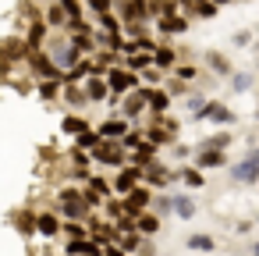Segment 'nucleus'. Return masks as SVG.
<instances>
[{
	"label": "nucleus",
	"mask_w": 259,
	"mask_h": 256,
	"mask_svg": "<svg viewBox=\"0 0 259 256\" xmlns=\"http://www.w3.org/2000/svg\"><path fill=\"white\" fill-rule=\"evenodd\" d=\"M85 93H89V100H107V96H110V86H107L100 75H89V82H85Z\"/></svg>",
	"instance_id": "10"
},
{
	"label": "nucleus",
	"mask_w": 259,
	"mask_h": 256,
	"mask_svg": "<svg viewBox=\"0 0 259 256\" xmlns=\"http://www.w3.org/2000/svg\"><path fill=\"white\" fill-rule=\"evenodd\" d=\"M64 132L82 135V132H89V125H85V118H64Z\"/></svg>",
	"instance_id": "25"
},
{
	"label": "nucleus",
	"mask_w": 259,
	"mask_h": 256,
	"mask_svg": "<svg viewBox=\"0 0 259 256\" xmlns=\"http://www.w3.org/2000/svg\"><path fill=\"white\" fill-rule=\"evenodd\" d=\"M100 25H103V32H121V22L107 11V15H100Z\"/></svg>",
	"instance_id": "31"
},
{
	"label": "nucleus",
	"mask_w": 259,
	"mask_h": 256,
	"mask_svg": "<svg viewBox=\"0 0 259 256\" xmlns=\"http://www.w3.org/2000/svg\"><path fill=\"white\" fill-rule=\"evenodd\" d=\"M255 118H259V114H255Z\"/></svg>",
	"instance_id": "48"
},
{
	"label": "nucleus",
	"mask_w": 259,
	"mask_h": 256,
	"mask_svg": "<svg viewBox=\"0 0 259 256\" xmlns=\"http://www.w3.org/2000/svg\"><path fill=\"white\" fill-rule=\"evenodd\" d=\"M149 64H153L149 54H132V57H128V71H146Z\"/></svg>",
	"instance_id": "19"
},
{
	"label": "nucleus",
	"mask_w": 259,
	"mask_h": 256,
	"mask_svg": "<svg viewBox=\"0 0 259 256\" xmlns=\"http://www.w3.org/2000/svg\"><path fill=\"white\" fill-rule=\"evenodd\" d=\"M213 4H217V8H224V4H231V0H213Z\"/></svg>",
	"instance_id": "45"
},
{
	"label": "nucleus",
	"mask_w": 259,
	"mask_h": 256,
	"mask_svg": "<svg viewBox=\"0 0 259 256\" xmlns=\"http://www.w3.org/2000/svg\"><path fill=\"white\" fill-rule=\"evenodd\" d=\"M255 221H259V217H255Z\"/></svg>",
	"instance_id": "49"
},
{
	"label": "nucleus",
	"mask_w": 259,
	"mask_h": 256,
	"mask_svg": "<svg viewBox=\"0 0 259 256\" xmlns=\"http://www.w3.org/2000/svg\"><path fill=\"white\" fill-rule=\"evenodd\" d=\"M174 61H178V54H174L170 47H160V50L153 54V64H156V68H174Z\"/></svg>",
	"instance_id": "14"
},
{
	"label": "nucleus",
	"mask_w": 259,
	"mask_h": 256,
	"mask_svg": "<svg viewBox=\"0 0 259 256\" xmlns=\"http://www.w3.org/2000/svg\"><path fill=\"white\" fill-rule=\"evenodd\" d=\"M195 164H199V167H220V164H224V153H220V150H199V153H195Z\"/></svg>",
	"instance_id": "12"
},
{
	"label": "nucleus",
	"mask_w": 259,
	"mask_h": 256,
	"mask_svg": "<svg viewBox=\"0 0 259 256\" xmlns=\"http://www.w3.org/2000/svg\"><path fill=\"white\" fill-rule=\"evenodd\" d=\"M167 103H170V93H156V89L149 93V107H153L156 114H163V111H167Z\"/></svg>",
	"instance_id": "21"
},
{
	"label": "nucleus",
	"mask_w": 259,
	"mask_h": 256,
	"mask_svg": "<svg viewBox=\"0 0 259 256\" xmlns=\"http://www.w3.org/2000/svg\"><path fill=\"white\" fill-rule=\"evenodd\" d=\"M64 100H68L71 107H85V103H89V93H82V89L68 86V89H64Z\"/></svg>",
	"instance_id": "17"
},
{
	"label": "nucleus",
	"mask_w": 259,
	"mask_h": 256,
	"mask_svg": "<svg viewBox=\"0 0 259 256\" xmlns=\"http://www.w3.org/2000/svg\"><path fill=\"white\" fill-rule=\"evenodd\" d=\"M248 160H255V164H259V146H255V150L248 153Z\"/></svg>",
	"instance_id": "44"
},
{
	"label": "nucleus",
	"mask_w": 259,
	"mask_h": 256,
	"mask_svg": "<svg viewBox=\"0 0 259 256\" xmlns=\"http://www.w3.org/2000/svg\"><path fill=\"white\" fill-rule=\"evenodd\" d=\"M135 228H139V235H156L160 221H156L153 213H139V217H135Z\"/></svg>",
	"instance_id": "13"
},
{
	"label": "nucleus",
	"mask_w": 259,
	"mask_h": 256,
	"mask_svg": "<svg viewBox=\"0 0 259 256\" xmlns=\"http://www.w3.org/2000/svg\"><path fill=\"white\" fill-rule=\"evenodd\" d=\"M252 256H259V242H255V245H252Z\"/></svg>",
	"instance_id": "46"
},
{
	"label": "nucleus",
	"mask_w": 259,
	"mask_h": 256,
	"mask_svg": "<svg viewBox=\"0 0 259 256\" xmlns=\"http://www.w3.org/2000/svg\"><path fill=\"white\" fill-rule=\"evenodd\" d=\"M188 249H202V252H209V249H213V238H209V235H192V238H188Z\"/></svg>",
	"instance_id": "28"
},
{
	"label": "nucleus",
	"mask_w": 259,
	"mask_h": 256,
	"mask_svg": "<svg viewBox=\"0 0 259 256\" xmlns=\"http://www.w3.org/2000/svg\"><path fill=\"white\" fill-rule=\"evenodd\" d=\"M139 181H142V167H135V164H132V167H121V174L114 178V192L128 196V192H132Z\"/></svg>",
	"instance_id": "6"
},
{
	"label": "nucleus",
	"mask_w": 259,
	"mask_h": 256,
	"mask_svg": "<svg viewBox=\"0 0 259 256\" xmlns=\"http://www.w3.org/2000/svg\"><path fill=\"white\" fill-rule=\"evenodd\" d=\"M50 61L57 64V71H75L82 57H78V50H75L71 40H54L50 43Z\"/></svg>",
	"instance_id": "1"
},
{
	"label": "nucleus",
	"mask_w": 259,
	"mask_h": 256,
	"mask_svg": "<svg viewBox=\"0 0 259 256\" xmlns=\"http://www.w3.org/2000/svg\"><path fill=\"white\" fill-rule=\"evenodd\" d=\"M18 228H22V235H32V231H36V217H32V213H22V217H18Z\"/></svg>",
	"instance_id": "34"
},
{
	"label": "nucleus",
	"mask_w": 259,
	"mask_h": 256,
	"mask_svg": "<svg viewBox=\"0 0 259 256\" xmlns=\"http://www.w3.org/2000/svg\"><path fill=\"white\" fill-rule=\"evenodd\" d=\"M43 36H47V29H43V25H32V32H29V47H39Z\"/></svg>",
	"instance_id": "36"
},
{
	"label": "nucleus",
	"mask_w": 259,
	"mask_h": 256,
	"mask_svg": "<svg viewBox=\"0 0 259 256\" xmlns=\"http://www.w3.org/2000/svg\"><path fill=\"white\" fill-rule=\"evenodd\" d=\"M107 86H110L114 93H135V89H139V79H135V71L110 68V71H107Z\"/></svg>",
	"instance_id": "2"
},
{
	"label": "nucleus",
	"mask_w": 259,
	"mask_h": 256,
	"mask_svg": "<svg viewBox=\"0 0 259 256\" xmlns=\"http://www.w3.org/2000/svg\"><path fill=\"white\" fill-rule=\"evenodd\" d=\"M149 203H153L149 189H146V185H135V189L124 196V213H128V217H139V213H142Z\"/></svg>",
	"instance_id": "4"
},
{
	"label": "nucleus",
	"mask_w": 259,
	"mask_h": 256,
	"mask_svg": "<svg viewBox=\"0 0 259 256\" xmlns=\"http://www.w3.org/2000/svg\"><path fill=\"white\" fill-rule=\"evenodd\" d=\"M36 231L47 235V238H54V235L61 231V221H57L54 213H39V217H36Z\"/></svg>",
	"instance_id": "11"
},
{
	"label": "nucleus",
	"mask_w": 259,
	"mask_h": 256,
	"mask_svg": "<svg viewBox=\"0 0 259 256\" xmlns=\"http://www.w3.org/2000/svg\"><path fill=\"white\" fill-rule=\"evenodd\" d=\"M82 199H85V206H100V192H96L93 185H89V189L82 192Z\"/></svg>",
	"instance_id": "37"
},
{
	"label": "nucleus",
	"mask_w": 259,
	"mask_h": 256,
	"mask_svg": "<svg viewBox=\"0 0 259 256\" xmlns=\"http://www.w3.org/2000/svg\"><path fill=\"white\" fill-rule=\"evenodd\" d=\"M206 61H209V68H213L217 75H234V71H231V64H227V61H224L220 54H209Z\"/></svg>",
	"instance_id": "24"
},
{
	"label": "nucleus",
	"mask_w": 259,
	"mask_h": 256,
	"mask_svg": "<svg viewBox=\"0 0 259 256\" xmlns=\"http://www.w3.org/2000/svg\"><path fill=\"white\" fill-rule=\"evenodd\" d=\"M100 135H103V139H124V135H128V121H124V118L103 121V125H100Z\"/></svg>",
	"instance_id": "9"
},
{
	"label": "nucleus",
	"mask_w": 259,
	"mask_h": 256,
	"mask_svg": "<svg viewBox=\"0 0 259 256\" xmlns=\"http://www.w3.org/2000/svg\"><path fill=\"white\" fill-rule=\"evenodd\" d=\"M121 146H124V150H139V146H142V135H139V132H128V135L121 139Z\"/></svg>",
	"instance_id": "35"
},
{
	"label": "nucleus",
	"mask_w": 259,
	"mask_h": 256,
	"mask_svg": "<svg viewBox=\"0 0 259 256\" xmlns=\"http://www.w3.org/2000/svg\"><path fill=\"white\" fill-rule=\"evenodd\" d=\"M93 157L103 160V164H124V146H121V139H103L93 150Z\"/></svg>",
	"instance_id": "3"
},
{
	"label": "nucleus",
	"mask_w": 259,
	"mask_h": 256,
	"mask_svg": "<svg viewBox=\"0 0 259 256\" xmlns=\"http://www.w3.org/2000/svg\"><path fill=\"white\" fill-rule=\"evenodd\" d=\"M192 11H195L199 18H213V15H217V4H213V0H195Z\"/></svg>",
	"instance_id": "23"
},
{
	"label": "nucleus",
	"mask_w": 259,
	"mask_h": 256,
	"mask_svg": "<svg viewBox=\"0 0 259 256\" xmlns=\"http://www.w3.org/2000/svg\"><path fill=\"white\" fill-rule=\"evenodd\" d=\"M231 178H234V181H241V185H252V181L259 178V164L245 157L241 164H234V167H231Z\"/></svg>",
	"instance_id": "7"
},
{
	"label": "nucleus",
	"mask_w": 259,
	"mask_h": 256,
	"mask_svg": "<svg viewBox=\"0 0 259 256\" xmlns=\"http://www.w3.org/2000/svg\"><path fill=\"white\" fill-rule=\"evenodd\" d=\"M181 93H185V82H181V79H178V82H170V96H181Z\"/></svg>",
	"instance_id": "43"
},
{
	"label": "nucleus",
	"mask_w": 259,
	"mask_h": 256,
	"mask_svg": "<svg viewBox=\"0 0 259 256\" xmlns=\"http://www.w3.org/2000/svg\"><path fill=\"white\" fill-rule=\"evenodd\" d=\"M61 8H64V15L75 22V18H82V4H78V0H61Z\"/></svg>",
	"instance_id": "29"
},
{
	"label": "nucleus",
	"mask_w": 259,
	"mask_h": 256,
	"mask_svg": "<svg viewBox=\"0 0 259 256\" xmlns=\"http://www.w3.org/2000/svg\"><path fill=\"white\" fill-rule=\"evenodd\" d=\"M248 89H252V75H245V71L234 75V93H248Z\"/></svg>",
	"instance_id": "32"
},
{
	"label": "nucleus",
	"mask_w": 259,
	"mask_h": 256,
	"mask_svg": "<svg viewBox=\"0 0 259 256\" xmlns=\"http://www.w3.org/2000/svg\"><path fill=\"white\" fill-rule=\"evenodd\" d=\"M178 79H181V82H188V79H195V68H188V64H185V68H178Z\"/></svg>",
	"instance_id": "40"
},
{
	"label": "nucleus",
	"mask_w": 259,
	"mask_h": 256,
	"mask_svg": "<svg viewBox=\"0 0 259 256\" xmlns=\"http://www.w3.org/2000/svg\"><path fill=\"white\" fill-rule=\"evenodd\" d=\"M103 256H128L121 245H103Z\"/></svg>",
	"instance_id": "41"
},
{
	"label": "nucleus",
	"mask_w": 259,
	"mask_h": 256,
	"mask_svg": "<svg viewBox=\"0 0 259 256\" xmlns=\"http://www.w3.org/2000/svg\"><path fill=\"white\" fill-rule=\"evenodd\" d=\"M47 18H50V25H64V22H71V18H68V15H64V8H61V4H54V8H50V15H47Z\"/></svg>",
	"instance_id": "30"
},
{
	"label": "nucleus",
	"mask_w": 259,
	"mask_h": 256,
	"mask_svg": "<svg viewBox=\"0 0 259 256\" xmlns=\"http://www.w3.org/2000/svg\"><path fill=\"white\" fill-rule=\"evenodd\" d=\"M167 135H170V132H163V128H153V132H149V142H153V146H156V142H167Z\"/></svg>",
	"instance_id": "39"
},
{
	"label": "nucleus",
	"mask_w": 259,
	"mask_h": 256,
	"mask_svg": "<svg viewBox=\"0 0 259 256\" xmlns=\"http://www.w3.org/2000/svg\"><path fill=\"white\" fill-rule=\"evenodd\" d=\"M174 213L178 217H195V203L188 196H174Z\"/></svg>",
	"instance_id": "16"
},
{
	"label": "nucleus",
	"mask_w": 259,
	"mask_h": 256,
	"mask_svg": "<svg viewBox=\"0 0 259 256\" xmlns=\"http://www.w3.org/2000/svg\"><path fill=\"white\" fill-rule=\"evenodd\" d=\"M181 178H185V185H192V189H199V185L206 181V178H202V174H199L195 167H192V171H181Z\"/></svg>",
	"instance_id": "33"
},
{
	"label": "nucleus",
	"mask_w": 259,
	"mask_h": 256,
	"mask_svg": "<svg viewBox=\"0 0 259 256\" xmlns=\"http://www.w3.org/2000/svg\"><path fill=\"white\" fill-rule=\"evenodd\" d=\"M185 29H188V22H185V18H178V15L160 22V32H185Z\"/></svg>",
	"instance_id": "18"
},
{
	"label": "nucleus",
	"mask_w": 259,
	"mask_h": 256,
	"mask_svg": "<svg viewBox=\"0 0 259 256\" xmlns=\"http://www.w3.org/2000/svg\"><path fill=\"white\" fill-rule=\"evenodd\" d=\"M139 242H142V238H139V231H124V235H121V249H124V252H135V249H139Z\"/></svg>",
	"instance_id": "27"
},
{
	"label": "nucleus",
	"mask_w": 259,
	"mask_h": 256,
	"mask_svg": "<svg viewBox=\"0 0 259 256\" xmlns=\"http://www.w3.org/2000/svg\"><path fill=\"white\" fill-rule=\"evenodd\" d=\"M89 185H93V189H96L100 196H110V185H107L103 178H89Z\"/></svg>",
	"instance_id": "38"
},
{
	"label": "nucleus",
	"mask_w": 259,
	"mask_h": 256,
	"mask_svg": "<svg viewBox=\"0 0 259 256\" xmlns=\"http://www.w3.org/2000/svg\"><path fill=\"white\" fill-rule=\"evenodd\" d=\"M178 4H188V8H192V4H195V0H178Z\"/></svg>",
	"instance_id": "47"
},
{
	"label": "nucleus",
	"mask_w": 259,
	"mask_h": 256,
	"mask_svg": "<svg viewBox=\"0 0 259 256\" xmlns=\"http://www.w3.org/2000/svg\"><path fill=\"white\" fill-rule=\"evenodd\" d=\"M195 121H213V125H231L234 121V114L224 107V103H206L199 114H195Z\"/></svg>",
	"instance_id": "5"
},
{
	"label": "nucleus",
	"mask_w": 259,
	"mask_h": 256,
	"mask_svg": "<svg viewBox=\"0 0 259 256\" xmlns=\"http://www.w3.org/2000/svg\"><path fill=\"white\" fill-rule=\"evenodd\" d=\"M227 146H231V135H227V132H220V135H209L206 142H199V150H220V153H224Z\"/></svg>",
	"instance_id": "15"
},
{
	"label": "nucleus",
	"mask_w": 259,
	"mask_h": 256,
	"mask_svg": "<svg viewBox=\"0 0 259 256\" xmlns=\"http://www.w3.org/2000/svg\"><path fill=\"white\" fill-rule=\"evenodd\" d=\"M61 89H64V86H61V79H47V82L39 86V96H43V100H54Z\"/></svg>",
	"instance_id": "20"
},
{
	"label": "nucleus",
	"mask_w": 259,
	"mask_h": 256,
	"mask_svg": "<svg viewBox=\"0 0 259 256\" xmlns=\"http://www.w3.org/2000/svg\"><path fill=\"white\" fill-rule=\"evenodd\" d=\"M89 4H93L100 15H107V11H110V0H89Z\"/></svg>",
	"instance_id": "42"
},
{
	"label": "nucleus",
	"mask_w": 259,
	"mask_h": 256,
	"mask_svg": "<svg viewBox=\"0 0 259 256\" xmlns=\"http://www.w3.org/2000/svg\"><path fill=\"white\" fill-rule=\"evenodd\" d=\"M100 142H103L100 132H82V135H78V146H85V150H96Z\"/></svg>",
	"instance_id": "26"
},
{
	"label": "nucleus",
	"mask_w": 259,
	"mask_h": 256,
	"mask_svg": "<svg viewBox=\"0 0 259 256\" xmlns=\"http://www.w3.org/2000/svg\"><path fill=\"white\" fill-rule=\"evenodd\" d=\"M61 231H64L68 238H89V228H82V221H68Z\"/></svg>",
	"instance_id": "22"
},
{
	"label": "nucleus",
	"mask_w": 259,
	"mask_h": 256,
	"mask_svg": "<svg viewBox=\"0 0 259 256\" xmlns=\"http://www.w3.org/2000/svg\"><path fill=\"white\" fill-rule=\"evenodd\" d=\"M149 93H153V89H142V86H139L135 93H128V100H124V118H135V114L149 103Z\"/></svg>",
	"instance_id": "8"
}]
</instances>
